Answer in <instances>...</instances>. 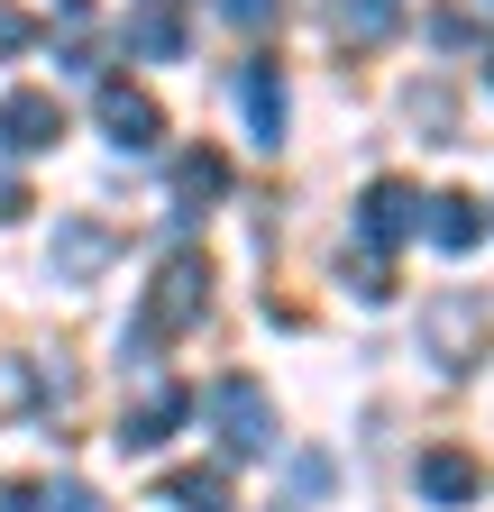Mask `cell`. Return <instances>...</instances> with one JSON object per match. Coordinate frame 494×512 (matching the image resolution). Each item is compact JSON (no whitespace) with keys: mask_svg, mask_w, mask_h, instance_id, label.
Returning <instances> with one entry per match:
<instances>
[{"mask_svg":"<svg viewBox=\"0 0 494 512\" xmlns=\"http://www.w3.org/2000/svg\"><path fill=\"white\" fill-rule=\"evenodd\" d=\"M183 412H193V394H183V384H156L147 403H129V412H119V448H165Z\"/></svg>","mask_w":494,"mask_h":512,"instance_id":"12","label":"cell"},{"mask_svg":"<svg viewBox=\"0 0 494 512\" xmlns=\"http://www.w3.org/2000/svg\"><path fill=\"white\" fill-rule=\"evenodd\" d=\"M37 512H110V503H101L92 485H46V494H37Z\"/></svg>","mask_w":494,"mask_h":512,"instance_id":"18","label":"cell"},{"mask_svg":"<svg viewBox=\"0 0 494 512\" xmlns=\"http://www.w3.org/2000/svg\"><path fill=\"white\" fill-rule=\"evenodd\" d=\"M485 83H494V55H485Z\"/></svg>","mask_w":494,"mask_h":512,"instance_id":"25","label":"cell"},{"mask_svg":"<svg viewBox=\"0 0 494 512\" xmlns=\"http://www.w3.org/2000/svg\"><path fill=\"white\" fill-rule=\"evenodd\" d=\"M119 266V229L110 220H92V211H65L55 220V247H46V275L55 284H101Z\"/></svg>","mask_w":494,"mask_h":512,"instance_id":"4","label":"cell"},{"mask_svg":"<svg viewBox=\"0 0 494 512\" xmlns=\"http://www.w3.org/2000/svg\"><path fill=\"white\" fill-rule=\"evenodd\" d=\"M412 119H421V128H440V138H449V92H440V83H430V92H412Z\"/></svg>","mask_w":494,"mask_h":512,"instance_id":"20","label":"cell"},{"mask_svg":"<svg viewBox=\"0 0 494 512\" xmlns=\"http://www.w3.org/2000/svg\"><path fill=\"white\" fill-rule=\"evenodd\" d=\"M202 403V421L220 430V448L247 467V458H275V403H266V384L257 375H220L211 394H193Z\"/></svg>","mask_w":494,"mask_h":512,"instance_id":"3","label":"cell"},{"mask_svg":"<svg viewBox=\"0 0 494 512\" xmlns=\"http://www.w3.org/2000/svg\"><path fill=\"white\" fill-rule=\"evenodd\" d=\"M165 503L174 512H229V476L220 467H174L165 476Z\"/></svg>","mask_w":494,"mask_h":512,"instance_id":"15","label":"cell"},{"mask_svg":"<svg viewBox=\"0 0 494 512\" xmlns=\"http://www.w3.org/2000/svg\"><path fill=\"white\" fill-rule=\"evenodd\" d=\"M19 211H28V183H19V174H0V220H19Z\"/></svg>","mask_w":494,"mask_h":512,"instance_id":"22","label":"cell"},{"mask_svg":"<svg viewBox=\"0 0 494 512\" xmlns=\"http://www.w3.org/2000/svg\"><path fill=\"white\" fill-rule=\"evenodd\" d=\"M0 512H37V485H0Z\"/></svg>","mask_w":494,"mask_h":512,"instance_id":"23","label":"cell"},{"mask_svg":"<svg viewBox=\"0 0 494 512\" xmlns=\"http://www.w3.org/2000/svg\"><path fill=\"white\" fill-rule=\"evenodd\" d=\"M55 138H65V101H55V92H37V83L0 92V147H10V156H46Z\"/></svg>","mask_w":494,"mask_h":512,"instance_id":"7","label":"cell"},{"mask_svg":"<svg viewBox=\"0 0 494 512\" xmlns=\"http://www.w3.org/2000/svg\"><path fill=\"white\" fill-rule=\"evenodd\" d=\"M275 10H284V0H220V19H229V28H266Z\"/></svg>","mask_w":494,"mask_h":512,"instance_id":"19","label":"cell"},{"mask_svg":"<svg viewBox=\"0 0 494 512\" xmlns=\"http://www.w3.org/2000/svg\"><path fill=\"white\" fill-rule=\"evenodd\" d=\"M421 183H403V174H376L357 192V238L366 247H403V238H421Z\"/></svg>","mask_w":494,"mask_h":512,"instance_id":"5","label":"cell"},{"mask_svg":"<svg viewBox=\"0 0 494 512\" xmlns=\"http://www.w3.org/2000/svg\"><path fill=\"white\" fill-rule=\"evenodd\" d=\"M147 10H174V0H147Z\"/></svg>","mask_w":494,"mask_h":512,"instance_id":"24","label":"cell"},{"mask_svg":"<svg viewBox=\"0 0 494 512\" xmlns=\"http://www.w3.org/2000/svg\"><path fill=\"white\" fill-rule=\"evenodd\" d=\"M202 320H211V256L174 247L147 275V293H138V348H174V339H193Z\"/></svg>","mask_w":494,"mask_h":512,"instance_id":"1","label":"cell"},{"mask_svg":"<svg viewBox=\"0 0 494 512\" xmlns=\"http://www.w3.org/2000/svg\"><path fill=\"white\" fill-rule=\"evenodd\" d=\"M74 394V375L65 366H37V357H0V421H19V412H46V403H65Z\"/></svg>","mask_w":494,"mask_h":512,"instance_id":"10","label":"cell"},{"mask_svg":"<svg viewBox=\"0 0 494 512\" xmlns=\"http://www.w3.org/2000/svg\"><path fill=\"white\" fill-rule=\"evenodd\" d=\"M339 275H348L357 302H394V247H366L357 238V256H339Z\"/></svg>","mask_w":494,"mask_h":512,"instance_id":"16","label":"cell"},{"mask_svg":"<svg viewBox=\"0 0 494 512\" xmlns=\"http://www.w3.org/2000/svg\"><path fill=\"white\" fill-rule=\"evenodd\" d=\"M129 46H147V55H165V64H174V55H183L174 10H138V19H129Z\"/></svg>","mask_w":494,"mask_h":512,"instance_id":"17","label":"cell"},{"mask_svg":"<svg viewBox=\"0 0 494 512\" xmlns=\"http://www.w3.org/2000/svg\"><path fill=\"white\" fill-rule=\"evenodd\" d=\"M238 101H247L257 147L275 156V147H284V110H293V101H284V74H275V55H247V64H238Z\"/></svg>","mask_w":494,"mask_h":512,"instance_id":"9","label":"cell"},{"mask_svg":"<svg viewBox=\"0 0 494 512\" xmlns=\"http://www.w3.org/2000/svg\"><path fill=\"white\" fill-rule=\"evenodd\" d=\"M92 110H101V138H110L119 156H156V147H165V110H156L138 83H101Z\"/></svg>","mask_w":494,"mask_h":512,"instance_id":"6","label":"cell"},{"mask_svg":"<svg viewBox=\"0 0 494 512\" xmlns=\"http://www.w3.org/2000/svg\"><path fill=\"white\" fill-rule=\"evenodd\" d=\"M421 229H430V247H440V256H467V247L485 238V211L467 202V192H430V211H421Z\"/></svg>","mask_w":494,"mask_h":512,"instance_id":"13","label":"cell"},{"mask_svg":"<svg viewBox=\"0 0 494 512\" xmlns=\"http://www.w3.org/2000/svg\"><path fill=\"white\" fill-rule=\"evenodd\" d=\"M403 28V0H330V37L339 46H385Z\"/></svg>","mask_w":494,"mask_h":512,"instance_id":"14","label":"cell"},{"mask_svg":"<svg viewBox=\"0 0 494 512\" xmlns=\"http://www.w3.org/2000/svg\"><path fill=\"white\" fill-rule=\"evenodd\" d=\"M421 357L440 366V375H476L494 357V302L476 284H440L421 302Z\"/></svg>","mask_w":494,"mask_h":512,"instance_id":"2","label":"cell"},{"mask_svg":"<svg viewBox=\"0 0 494 512\" xmlns=\"http://www.w3.org/2000/svg\"><path fill=\"white\" fill-rule=\"evenodd\" d=\"M412 494L440 503V512H467L485 494V467L467 458V448H421V458H412Z\"/></svg>","mask_w":494,"mask_h":512,"instance_id":"8","label":"cell"},{"mask_svg":"<svg viewBox=\"0 0 494 512\" xmlns=\"http://www.w3.org/2000/svg\"><path fill=\"white\" fill-rule=\"evenodd\" d=\"M220 192H229V156H220V147H183V156H174V220L211 211Z\"/></svg>","mask_w":494,"mask_h":512,"instance_id":"11","label":"cell"},{"mask_svg":"<svg viewBox=\"0 0 494 512\" xmlns=\"http://www.w3.org/2000/svg\"><path fill=\"white\" fill-rule=\"evenodd\" d=\"M293 485H302V503H321V494H330V458H302Z\"/></svg>","mask_w":494,"mask_h":512,"instance_id":"21","label":"cell"}]
</instances>
